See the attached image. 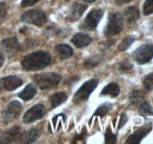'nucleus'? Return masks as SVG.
<instances>
[{
	"mask_svg": "<svg viewBox=\"0 0 153 144\" xmlns=\"http://www.w3.org/2000/svg\"><path fill=\"white\" fill-rule=\"evenodd\" d=\"M20 138V128L14 126L0 134V143H13Z\"/></svg>",
	"mask_w": 153,
	"mask_h": 144,
	"instance_id": "nucleus-11",
	"label": "nucleus"
},
{
	"mask_svg": "<svg viewBox=\"0 0 153 144\" xmlns=\"http://www.w3.org/2000/svg\"><path fill=\"white\" fill-rule=\"evenodd\" d=\"M151 130V126H147V128H143V129H139L134 132L133 135H131L128 137V140L126 141V144H138L140 143V141L150 132Z\"/></svg>",
	"mask_w": 153,
	"mask_h": 144,
	"instance_id": "nucleus-13",
	"label": "nucleus"
},
{
	"mask_svg": "<svg viewBox=\"0 0 153 144\" xmlns=\"http://www.w3.org/2000/svg\"><path fill=\"white\" fill-rule=\"evenodd\" d=\"M36 93H37V90H36V86L33 85V84H30V85H27L24 91H21L19 93V97L21 99H24V100H30V99H32L34 96H36Z\"/></svg>",
	"mask_w": 153,
	"mask_h": 144,
	"instance_id": "nucleus-19",
	"label": "nucleus"
},
{
	"mask_svg": "<svg viewBox=\"0 0 153 144\" xmlns=\"http://www.w3.org/2000/svg\"><path fill=\"white\" fill-rule=\"evenodd\" d=\"M143 99H144V93H143L141 91L134 90L133 92L131 93V96H130V102H131L132 104H138V103H140Z\"/></svg>",
	"mask_w": 153,
	"mask_h": 144,
	"instance_id": "nucleus-22",
	"label": "nucleus"
},
{
	"mask_svg": "<svg viewBox=\"0 0 153 144\" xmlns=\"http://www.w3.org/2000/svg\"><path fill=\"white\" fill-rule=\"evenodd\" d=\"M114 1L117 2V4H120V5H121V4H126V2H130L131 0H114Z\"/></svg>",
	"mask_w": 153,
	"mask_h": 144,
	"instance_id": "nucleus-34",
	"label": "nucleus"
},
{
	"mask_svg": "<svg viewBox=\"0 0 153 144\" xmlns=\"http://www.w3.org/2000/svg\"><path fill=\"white\" fill-rule=\"evenodd\" d=\"M6 13H7V8H6V5L4 2H0V20L2 18L6 17Z\"/></svg>",
	"mask_w": 153,
	"mask_h": 144,
	"instance_id": "nucleus-30",
	"label": "nucleus"
},
{
	"mask_svg": "<svg viewBox=\"0 0 153 144\" xmlns=\"http://www.w3.org/2000/svg\"><path fill=\"white\" fill-rule=\"evenodd\" d=\"M133 41H134V37H132V36L126 37V38L120 43V45H119V51H125V50H127V49L133 44Z\"/></svg>",
	"mask_w": 153,
	"mask_h": 144,
	"instance_id": "nucleus-23",
	"label": "nucleus"
},
{
	"mask_svg": "<svg viewBox=\"0 0 153 144\" xmlns=\"http://www.w3.org/2000/svg\"><path fill=\"white\" fill-rule=\"evenodd\" d=\"M60 80H61V77L58 73H44V74L34 76V82L42 90H48L57 86L60 83Z\"/></svg>",
	"mask_w": 153,
	"mask_h": 144,
	"instance_id": "nucleus-2",
	"label": "nucleus"
},
{
	"mask_svg": "<svg viewBox=\"0 0 153 144\" xmlns=\"http://www.w3.org/2000/svg\"><path fill=\"white\" fill-rule=\"evenodd\" d=\"M143 84H144V88L146 90H152L153 89V73L146 76L143 80Z\"/></svg>",
	"mask_w": 153,
	"mask_h": 144,
	"instance_id": "nucleus-26",
	"label": "nucleus"
},
{
	"mask_svg": "<svg viewBox=\"0 0 153 144\" xmlns=\"http://www.w3.org/2000/svg\"><path fill=\"white\" fill-rule=\"evenodd\" d=\"M40 136V131L38 129H31L21 135V142L22 143H33L36 142Z\"/></svg>",
	"mask_w": 153,
	"mask_h": 144,
	"instance_id": "nucleus-14",
	"label": "nucleus"
},
{
	"mask_svg": "<svg viewBox=\"0 0 153 144\" xmlns=\"http://www.w3.org/2000/svg\"><path fill=\"white\" fill-rule=\"evenodd\" d=\"M153 13V0H146L144 4V14L149 16Z\"/></svg>",
	"mask_w": 153,
	"mask_h": 144,
	"instance_id": "nucleus-29",
	"label": "nucleus"
},
{
	"mask_svg": "<svg viewBox=\"0 0 153 144\" xmlns=\"http://www.w3.org/2000/svg\"><path fill=\"white\" fill-rule=\"evenodd\" d=\"M86 10V6L85 5H81V4H74L70 11V19L71 20H78L82 16V13L85 12Z\"/></svg>",
	"mask_w": 153,
	"mask_h": 144,
	"instance_id": "nucleus-17",
	"label": "nucleus"
},
{
	"mask_svg": "<svg viewBox=\"0 0 153 144\" xmlns=\"http://www.w3.org/2000/svg\"><path fill=\"white\" fill-rule=\"evenodd\" d=\"M123 30V17L120 13H113L108 18V24L105 30L106 36H114L120 33Z\"/></svg>",
	"mask_w": 153,
	"mask_h": 144,
	"instance_id": "nucleus-3",
	"label": "nucleus"
},
{
	"mask_svg": "<svg viewBox=\"0 0 153 144\" xmlns=\"http://www.w3.org/2000/svg\"><path fill=\"white\" fill-rule=\"evenodd\" d=\"M20 111H21V104L19 102H11L6 109L4 110V122L8 123L11 121H13L14 118H17L19 116Z\"/></svg>",
	"mask_w": 153,
	"mask_h": 144,
	"instance_id": "nucleus-8",
	"label": "nucleus"
},
{
	"mask_svg": "<svg viewBox=\"0 0 153 144\" xmlns=\"http://www.w3.org/2000/svg\"><path fill=\"white\" fill-rule=\"evenodd\" d=\"M92 41L91 37L84 33H78L72 38V43L76 45V47H85L87 45H90V43Z\"/></svg>",
	"mask_w": 153,
	"mask_h": 144,
	"instance_id": "nucleus-15",
	"label": "nucleus"
},
{
	"mask_svg": "<svg viewBox=\"0 0 153 144\" xmlns=\"http://www.w3.org/2000/svg\"><path fill=\"white\" fill-rule=\"evenodd\" d=\"M99 62H100V57H99V56H94V57H91V58L86 59V60L84 62V66H85L86 69L94 68V66H97V65L99 64Z\"/></svg>",
	"mask_w": 153,
	"mask_h": 144,
	"instance_id": "nucleus-24",
	"label": "nucleus"
},
{
	"mask_svg": "<svg viewBox=\"0 0 153 144\" xmlns=\"http://www.w3.org/2000/svg\"><path fill=\"white\" fill-rule=\"evenodd\" d=\"M85 1H86V2H94L96 0H85Z\"/></svg>",
	"mask_w": 153,
	"mask_h": 144,
	"instance_id": "nucleus-36",
	"label": "nucleus"
},
{
	"mask_svg": "<svg viewBox=\"0 0 153 144\" xmlns=\"http://www.w3.org/2000/svg\"><path fill=\"white\" fill-rule=\"evenodd\" d=\"M2 63H4V56L0 53V68H1V65H2Z\"/></svg>",
	"mask_w": 153,
	"mask_h": 144,
	"instance_id": "nucleus-35",
	"label": "nucleus"
},
{
	"mask_svg": "<svg viewBox=\"0 0 153 144\" xmlns=\"http://www.w3.org/2000/svg\"><path fill=\"white\" fill-rule=\"evenodd\" d=\"M102 13L104 12L101 10H92L88 13V16L86 17L81 27H84L86 30H94L97 27V25H98V22L100 21V19L102 17Z\"/></svg>",
	"mask_w": 153,
	"mask_h": 144,
	"instance_id": "nucleus-7",
	"label": "nucleus"
},
{
	"mask_svg": "<svg viewBox=\"0 0 153 144\" xmlns=\"http://www.w3.org/2000/svg\"><path fill=\"white\" fill-rule=\"evenodd\" d=\"M21 20L28 24H34V25H42L46 22V16L42 11L39 10H31L25 12L21 16Z\"/></svg>",
	"mask_w": 153,
	"mask_h": 144,
	"instance_id": "nucleus-6",
	"label": "nucleus"
},
{
	"mask_svg": "<svg viewBox=\"0 0 153 144\" xmlns=\"http://www.w3.org/2000/svg\"><path fill=\"white\" fill-rule=\"evenodd\" d=\"M140 113L143 116H152L153 115V110L151 108V105L147 103V102H144L140 106Z\"/></svg>",
	"mask_w": 153,
	"mask_h": 144,
	"instance_id": "nucleus-25",
	"label": "nucleus"
},
{
	"mask_svg": "<svg viewBox=\"0 0 153 144\" xmlns=\"http://www.w3.org/2000/svg\"><path fill=\"white\" fill-rule=\"evenodd\" d=\"M1 49L7 56H13L16 54L20 49L19 41L16 38H7L5 40H2L1 43Z\"/></svg>",
	"mask_w": 153,
	"mask_h": 144,
	"instance_id": "nucleus-12",
	"label": "nucleus"
},
{
	"mask_svg": "<svg viewBox=\"0 0 153 144\" xmlns=\"http://www.w3.org/2000/svg\"><path fill=\"white\" fill-rule=\"evenodd\" d=\"M45 108L44 105L38 104V105H34L33 108H31L25 115H24V122L25 123H32L37 119H40L44 115H45Z\"/></svg>",
	"mask_w": 153,
	"mask_h": 144,
	"instance_id": "nucleus-9",
	"label": "nucleus"
},
{
	"mask_svg": "<svg viewBox=\"0 0 153 144\" xmlns=\"http://www.w3.org/2000/svg\"><path fill=\"white\" fill-rule=\"evenodd\" d=\"M67 99V94L65 92H57L54 94H52L50 97V102H51V105L52 108H57L60 104H62L65 100Z\"/></svg>",
	"mask_w": 153,
	"mask_h": 144,
	"instance_id": "nucleus-18",
	"label": "nucleus"
},
{
	"mask_svg": "<svg viewBox=\"0 0 153 144\" xmlns=\"http://www.w3.org/2000/svg\"><path fill=\"white\" fill-rule=\"evenodd\" d=\"M110 109H111L110 104H104V105H101V106H99V108L97 109L96 115L97 116H105L110 111Z\"/></svg>",
	"mask_w": 153,
	"mask_h": 144,
	"instance_id": "nucleus-28",
	"label": "nucleus"
},
{
	"mask_svg": "<svg viewBox=\"0 0 153 144\" xmlns=\"http://www.w3.org/2000/svg\"><path fill=\"white\" fill-rule=\"evenodd\" d=\"M133 58L140 64H145L153 58V45L146 44L138 47L133 53Z\"/></svg>",
	"mask_w": 153,
	"mask_h": 144,
	"instance_id": "nucleus-5",
	"label": "nucleus"
},
{
	"mask_svg": "<svg viewBox=\"0 0 153 144\" xmlns=\"http://www.w3.org/2000/svg\"><path fill=\"white\" fill-rule=\"evenodd\" d=\"M125 17H126V20L132 24L134 21H137L139 19V11L135 6H132V7H128L126 11H125Z\"/></svg>",
	"mask_w": 153,
	"mask_h": 144,
	"instance_id": "nucleus-20",
	"label": "nucleus"
},
{
	"mask_svg": "<svg viewBox=\"0 0 153 144\" xmlns=\"http://www.w3.org/2000/svg\"><path fill=\"white\" fill-rule=\"evenodd\" d=\"M105 142L107 144H114L117 142V137H115V135L112 134V131L108 129L107 131H106V134H105Z\"/></svg>",
	"mask_w": 153,
	"mask_h": 144,
	"instance_id": "nucleus-27",
	"label": "nucleus"
},
{
	"mask_svg": "<svg viewBox=\"0 0 153 144\" xmlns=\"http://www.w3.org/2000/svg\"><path fill=\"white\" fill-rule=\"evenodd\" d=\"M97 85H98V80H97V79H92V80L86 82L76 93V96H74V102H76V103H79V102L86 100V99L90 97V94L93 92V90L97 88Z\"/></svg>",
	"mask_w": 153,
	"mask_h": 144,
	"instance_id": "nucleus-4",
	"label": "nucleus"
},
{
	"mask_svg": "<svg viewBox=\"0 0 153 144\" xmlns=\"http://www.w3.org/2000/svg\"><path fill=\"white\" fill-rule=\"evenodd\" d=\"M51 63V56L47 52H34L26 56L21 60V66L27 71H36L46 68Z\"/></svg>",
	"mask_w": 153,
	"mask_h": 144,
	"instance_id": "nucleus-1",
	"label": "nucleus"
},
{
	"mask_svg": "<svg viewBox=\"0 0 153 144\" xmlns=\"http://www.w3.org/2000/svg\"><path fill=\"white\" fill-rule=\"evenodd\" d=\"M125 122H126V116H125V115H123V116H121V119H120V123H119V125H118V128H121V126L125 124Z\"/></svg>",
	"mask_w": 153,
	"mask_h": 144,
	"instance_id": "nucleus-33",
	"label": "nucleus"
},
{
	"mask_svg": "<svg viewBox=\"0 0 153 144\" xmlns=\"http://www.w3.org/2000/svg\"><path fill=\"white\" fill-rule=\"evenodd\" d=\"M56 52L58 53V56L61 58V59H67L70 57H72L73 51L72 49L68 46V45H65V44H60L56 46Z\"/></svg>",
	"mask_w": 153,
	"mask_h": 144,
	"instance_id": "nucleus-16",
	"label": "nucleus"
},
{
	"mask_svg": "<svg viewBox=\"0 0 153 144\" xmlns=\"http://www.w3.org/2000/svg\"><path fill=\"white\" fill-rule=\"evenodd\" d=\"M39 0H22L21 2V6L22 7H28V6H32L34 4H37Z\"/></svg>",
	"mask_w": 153,
	"mask_h": 144,
	"instance_id": "nucleus-31",
	"label": "nucleus"
},
{
	"mask_svg": "<svg viewBox=\"0 0 153 144\" xmlns=\"http://www.w3.org/2000/svg\"><path fill=\"white\" fill-rule=\"evenodd\" d=\"M22 84V80L16 77V76H10L0 79V91H12L16 90Z\"/></svg>",
	"mask_w": 153,
	"mask_h": 144,
	"instance_id": "nucleus-10",
	"label": "nucleus"
},
{
	"mask_svg": "<svg viewBox=\"0 0 153 144\" xmlns=\"http://www.w3.org/2000/svg\"><path fill=\"white\" fill-rule=\"evenodd\" d=\"M120 69L124 70V71H127V70H131L132 69V64H130L128 62H123L120 64Z\"/></svg>",
	"mask_w": 153,
	"mask_h": 144,
	"instance_id": "nucleus-32",
	"label": "nucleus"
},
{
	"mask_svg": "<svg viewBox=\"0 0 153 144\" xmlns=\"http://www.w3.org/2000/svg\"><path fill=\"white\" fill-rule=\"evenodd\" d=\"M101 94H108L111 97H117L119 94V86L115 83H111V84H108L107 86H105L102 89Z\"/></svg>",
	"mask_w": 153,
	"mask_h": 144,
	"instance_id": "nucleus-21",
	"label": "nucleus"
}]
</instances>
